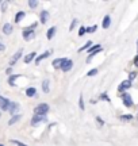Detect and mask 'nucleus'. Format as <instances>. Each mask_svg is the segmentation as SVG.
Listing matches in <instances>:
<instances>
[{"instance_id":"1","label":"nucleus","mask_w":138,"mask_h":146,"mask_svg":"<svg viewBox=\"0 0 138 146\" xmlns=\"http://www.w3.org/2000/svg\"><path fill=\"white\" fill-rule=\"evenodd\" d=\"M49 111V104H46V103H42V104H38L37 107H35V110H34V112H35V115H46Z\"/></svg>"},{"instance_id":"2","label":"nucleus","mask_w":138,"mask_h":146,"mask_svg":"<svg viewBox=\"0 0 138 146\" xmlns=\"http://www.w3.org/2000/svg\"><path fill=\"white\" fill-rule=\"evenodd\" d=\"M35 26H37V25H33V26L27 27V29L23 30V38H25L26 41L31 39L33 36H34V29H35Z\"/></svg>"},{"instance_id":"3","label":"nucleus","mask_w":138,"mask_h":146,"mask_svg":"<svg viewBox=\"0 0 138 146\" xmlns=\"http://www.w3.org/2000/svg\"><path fill=\"white\" fill-rule=\"evenodd\" d=\"M43 122H48L46 115H35L31 119V125L35 126V125H39V123H43Z\"/></svg>"},{"instance_id":"4","label":"nucleus","mask_w":138,"mask_h":146,"mask_svg":"<svg viewBox=\"0 0 138 146\" xmlns=\"http://www.w3.org/2000/svg\"><path fill=\"white\" fill-rule=\"evenodd\" d=\"M122 102L123 104H125V107H127V108H130V107H133V99H131V96L129 94H123L122 95Z\"/></svg>"},{"instance_id":"5","label":"nucleus","mask_w":138,"mask_h":146,"mask_svg":"<svg viewBox=\"0 0 138 146\" xmlns=\"http://www.w3.org/2000/svg\"><path fill=\"white\" fill-rule=\"evenodd\" d=\"M10 104H11L10 100L3 98V96H0V110L1 111H7V110L10 108Z\"/></svg>"},{"instance_id":"6","label":"nucleus","mask_w":138,"mask_h":146,"mask_svg":"<svg viewBox=\"0 0 138 146\" xmlns=\"http://www.w3.org/2000/svg\"><path fill=\"white\" fill-rule=\"evenodd\" d=\"M73 68V62H72V60H68V58H65L62 65H61V69L64 70V72H69L70 69Z\"/></svg>"},{"instance_id":"7","label":"nucleus","mask_w":138,"mask_h":146,"mask_svg":"<svg viewBox=\"0 0 138 146\" xmlns=\"http://www.w3.org/2000/svg\"><path fill=\"white\" fill-rule=\"evenodd\" d=\"M22 53H23V49H19L18 52L12 56V58H11V61H10V65H11V68H12V65H15L16 64V61L19 60V58L22 57Z\"/></svg>"},{"instance_id":"8","label":"nucleus","mask_w":138,"mask_h":146,"mask_svg":"<svg viewBox=\"0 0 138 146\" xmlns=\"http://www.w3.org/2000/svg\"><path fill=\"white\" fill-rule=\"evenodd\" d=\"M130 87H131V81H129V80H125V81H122V83H121V85L118 87V91H119V92H123V91L129 89Z\"/></svg>"},{"instance_id":"9","label":"nucleus","mask_w":138,"mask_h":146,"mask_svg":"<svg viewBox=\"0 0 138 146\" xmlns=\"http://www.w3.org/2000/svg\"><path fill=\"white\" fill-rule=\"evenodd\" d=\"M8 111H10L11 114H15V112H18V111H19V104H18V103H15V102H12V103L10 104Z\"/></svg>"},{"instance_id":"10","label":"nucleus","mask_w":138,"mask_h":146,"mask_svg":"<svg viewBox=\"0 0 138 146\" xmlns=\"http://www.w3.org/2000/svg\"><path fill=\"white\" fill-rule=\"evenodd\" d=\"M12 26H11V23H5L4 26H3V33H4L5 35H10L11 33H12Z\"/></svg>"},{"instance_id":"11","label":"nucleus","mask_w":138,"mask_h":146,"mask_svg":"<svg viewBox=\"0 0 138 146\" xmlns=\"http://www.w3.org/2000/svg\"><path fill=\"white\" fill-rule=\"evenodd\" d=\"M50 53H52V52H50V50H48V52H45V53H43V54H41L39 57H37V58H35V62H37V64H39V62H41V61H42V60H45V58H48L49 56H50Z\"/></svg>"},{"instance_id":"12","label":"nucleus","mask_w":138,"mask_h":146,"mask_svg":"<svg viewBox=\"0 0 138 146\" xmlns=\"http://www.w3.org/2000/svg\"><path fill=\"white\" fill-rule=\"evenodd\" d=\"M21 74H11L10 77H8V84H10L11 87H15L16 84H15V81H16V78L19 77Z\"/></svg>"},{"instance_id":"13","label":"nucleus","mask_w":138,"mask_h":146,"mask_svg":"<svg viewBox=\"0 0 138 146\" xmlns=\"http://www.w3.org/2000/svg\"><path fill=\"white\" fill-rule=\"evenodd\" d=\"M26 95L29 98H34V96L37 95V89L34 88V87H30V88L26 89Z\"/></svg>"},{"instance_id":"14","label":"nucleus","mask_w":138,"mask_h":146,"mask_svg":"<svg viewBox=\"0 0 138 146\" xmlns=\"http://www.w3.org/2000/svg\"><path fill=\"white\" fill-rule=\"evenodd\" d=\"M110 25H111V18H110L108 15L104 16V19H103V23H102L103 29H108V27H110Z\"/></svg>"},{"instance_id":"15","label":"nucleus","mask_w":138,"mask_h":146,"mask_svg":"<svg viewBox=\"0 0 138 146\" xmlns=\"http://www.w3.org/2000/svg\"><path fill=\"white\" fill-rule=\"evenodd\" d=\"M35 56H37V53H35V52H33V53H30V54H27L26 57H25V62H26V64L31 62L35 58Z\"/></svg>"},{"instance_id":"16","label":"nucleus","mask_w":138,"mask_h":146,"mask_svg":"<svg viewBox=\"0 0 138 146\" xmlns=\"http://www.w3.org/2000/svg\"><path fill=\"white\" fill-rule=\"evenodd\" d=\"M65 58H57V60H54L53 62H52V65H53L54 68H61V65H62V62H64Z\"/></svg>"},{"instance_id":"17","label":"nucleus","mask_w":138,"mask_h":146,"mask_svg":"<svg viewBox=\"0 0 138 146\" xmlns=\"http://www.w3.org/2000/svg\"><path fill=\"white\" fill-rule=\"evenodd\" d=\"M42 91L45 92V94H48L49 91H50V88H49V80L48 78H45L42 81Z\"/></svg>"},{"instance_id":"18","label":"nucleus","mask_w":138,"mask_h":146,"mask_svg":"<svg viewBox=\"0 0 138 146\" xmlns=\"http://www.w3.org/2000/svg\"><path fill=\"white\" fill-rule=\"evenodd\" d=\"M49 19V12L48 11H42L41 12V23H46Z\"/></svg>"},{"instance_id":"19","label":"nucleus","mask_w":138,"mask_h":146,"mask_svg":"<svg viewBox=\"0 0 138 146\" xmlns=\"http://www.w3.org/2000/svg\"><path fill=\"white\" fill-rule=\"evenodd\" d=\"M25 15H26V14H25L23 11H19V12H18V14L15 15V22H16V23H19V22H21L22 19L25 18Z\"/></svg>"},{"instance_id":"20","label":"nucleus","mask_w":138,"mask_h":146,"mask_svg":"<svg viewBox=\"0 0 138 146\" xmlns=\"http://www.w3.org/2000/svg\"><path fill=\"white\" fill-rule=\"evenodd\" d=\"M54 34H56V27H50V29L48 30V34H46V36H48V39H52Z\"/></svg>"},{"instance_id":"21","label":"nucleus","mask_w":138,"mask_h":146,"mask_svg":"<svg viewBox=\"0 0 138 146\" xmlns=\"http://www.w3.org/2000/svg\"><path fill=\"white\" fill-rule=\"evenodd\" d=\"M21 118H22L21 115H14V116H12V118H11V119L8 120V125L11 126V125H14V123H16V122L21 119Z\"/></svg>"},{"instance_id":"22","label":"nucleus","mask_w":138,"mask_h":146,"mask_svg":"<svg viewBox=\"0 0 138 146\" xmlns=\"http://www.w3.org/2000/svg\"><path fill=\"white\" fill-rule=\"evenodd\" d=\"M91 46H92V41H88V42H87V43H85V45H84V46H81V47H80V49H79V52H83V50H87V49H90Z\"/></svg>"},{"instance_id":"23","label":"nucleus","mask_w":138,"mask_h":146,"mask_svg":"<svg viewBox=\"0 0 138 146\" xmlns=\"http://www.w3.org/2000/svg\"><path fill=\"white\" fill-rule=\"evenodd\" d=\"M133 119V115H122L121 116V120H123V122H130V120Z\"/></svg>"},{"instance_id":"24","label":"nucleus","mask_w":138,"mask_h":146,"mask_svg":"<svg viewBox=\"0 0 138 146\" xmlns=\"http://www.w3.org/2000/svg\"><path fill=\"white\" fill-rule=\"evenodd\" d=\"M79 106H80V108L81 110H84V99H83V95H80V99H79Z\"/></svg>"},{"instance_id":"25","label":"nucleus","mask_w":138,"mask_h":146,"mask_svg":"<svg viewBox=\"0 0 138 146\" xmlns=\"http://www.w3.org/2000/svg\"><path fill=\"white\" fill-rule=\"evenodd\" d=\"M96 29H98V26H91V27H87L85 30H87V33H95Z\"/></svg>"},{"instance_id":"26","label":"nucleus","mask_w":138,"mask_h":146,"mask_svg":"<svg viewBox=\"0 0 138 146\" xmlns=\"http://www.w3.org/2000/svg\"><path fill=\"white\" fill-rule=\"evenodd\" d=\"M96 73H98V69H91L90 72L87 73V76H90V77H92V76H95Z\"/></svg>"},{"instance_id":"27","label":"nucleus","mask_w":138,"mask_h":146,"mask_svg":"<svg viewBox=\"0 0 138 146\" xmlns=\"http://www.w3.org/2000/svg\"><path fill=\"white\" fill-rule=\"evenodd\" d=\"M135 77H137V73H135V72H131L130 74H129V81H133Z\"/></svg>"},{"instance_id":"28","label":"nucleus","mask_w":138,"mask_h":146,"mask_svg":"<svg viewBox=\"0 0 138 146\" xmlns=\"http://www.w3.org/2000/svg\"><path fill=\"white\" fill-rule=\"evenodd\" d=\"M29 5H30L31 8H35V7L38 5V1H37V0H34V1H33V0H31V1H29Z\"/></svg>"},{"instance_id":"29","label":"nucleus","mask_w":138,"mask_h":146,"mask_svg":"<svg viewBox=\"0 0 138 146\" xmlns=\"http://www.w3.org/2000/svg\"><path fill=\"white\" fill-rule=\"evenodd\" d=\"M11 142H12V143H15L16 146H27V145H25V143H22V142L16 141V139H11Z\"/></svg>"},{"instance_id":"30","label":"nucleus","mask_w":138,"mask_h":146,"mask_svg":"<svg viewBox=\"0 0 138 146\" xmlns=\"http://www.w3.org/2000/svg\"><path fill=\"white\" fill-rule=\"evenodd\" d=\"M87 33V30H85V27H80V31H79V35L80 36H83Z\"/></svg>"},{"instance_id":"31","label":"nucleus","mask_w":138,"mask_h":146,"mask_svg":"<svg viewBox=\"0 0 138 146\" xmlns=\"http://www.w3.org/2000/svg\"><path fill=\"white\" fill-rule=\"evenodd\" d=\"M76 23H77V19H73V21H72V23H70V27H69V30H73L74 26H76Z\"/></svg>"},{"instance_id":"32","label":"nucleus","mask_w":138,"mask_h":146,"mask_svg":"<svg viewBox=\"0 0 138 146\" xmlns=\"http://www.w3.org/2000/svg\"><path fill=\"white\" fill-rule=\"evenodd\" d=\"M100 99H102V100H106V102H110V99H108V96H107L106 94H103V95H102V96H100Z\"/></svg>"},{"instance_id":"33","label":"nucleus","mask_w":138,"mask_h":146,"mask_svg":"<svg viewBox=\"0 0 138 146\" xmlns=\"http://www.w3.org/2000/svg\"><path fill=\"white\" fill-rule=\"evenodd\" d=\"M4 50H5V46L1 43V41H0V52H4Z\"/></svg>"},{"instance_id":"34","label":"nucleus","mask_w":138,"mask_h":146,"mask_svg":"<svg viewBox=\"0 0 138 146\" xmlns=\"http://www.w3.org/2000/svg\"><path fill=\"white\" fill-rule=\"evenodd\" d=\"M134 65H135V66L138 68V54L135 56V58H134Z\"/></svg>"},{"instance_id":"35","label":"nucleus","mask_w":138,"mask_h":146,"mask_svg":"<svg viewBox=\"0 0 138 146\" xmlns=\"http://www.w3.org/2000/svg\"><path fill=\"white\" fill-rule=\"evenodd\" d=\"M96 122H99V125H100V126L103 125V120H102L100 118H99V116H98V118H96Z\"/></svg>"},{"instance_id":"36","label":"nucleus","mask_w":138,"mask_h":146,"mask_svg":"<svg viewBox=\"0 0 138 146\" xmlns=\"http://www.w3.org/2000/svg\"><path fill=\"white\" fill-rule=\"evenodd\" d=\"M0 146H4V145H3V143H0Z\"/></svg>"},{"instance_id":"37","label":"nucleus","mask_w":138,"mask_h":146,"mask_svg":"<svg viewBox=\"0 0 138 146\" xmlns=\"http://www.w3.org/2000/svg\"><path fill=\"white\" fill-rule=\"evenodd\" d=\"M0 115H1V112H0Z\"/></svg>"}]
</instances>
